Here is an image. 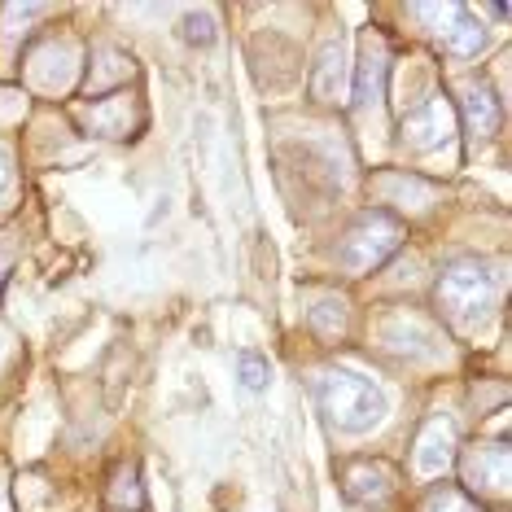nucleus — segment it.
<instances>
[{"instance_id":"13","label":"nucleus","mask_w":512,"mask_h":512,"mask_svg":"<svg viewBox=\"0 0 512 512\" xmlns=\"http://www.w3.org/2000/svg\"><path fill=\"white\" fill-rule=\"evenodd\" d=\"M84 123L88 127H97V136H132V119H127V106H123V97H114V101H97V110H88L84 114Z\"/></svg>"},{"instance_id":"11","label":"nucleus","mask_w":512,"mask_h":512,"mask_svg":"<svg viewBox=\"0 0 512 512\" xmlns=\"http://www.w3.org/2000/svg\"><path fill=\"white\" fill-rule=\"evenodd\" d=\"M346 491H351L355 499H364V504H386V499L394 495V486H390L386 464L359 460V464H351V469H346Z\"/></svg>"},{"instance_id":"10","label":"nucleus","mask_w":512,"mask_h":512,"mask_svg":"<svg viewBox=\"0 0 512 512\" xmlns=\"http://www.w3.org/2000/svg\"><path fill=\"white\" fill-rule=\"evenodd\" d=\"M307 88L316 101H337L346 88V44L342 40H329L316 57V66H311L307 75Z\"/></svg>"},{"instance_id":"14","label":"nucleus","mask_w":512,"mask_h":512,"mask_svg":"<svg viewBox=\"0 0 512 512\" xmlns=\"http://www.w3.org/2000/svg\"><path fill=\"white\" fill-rule=\"evenodd\" d=\"M307 320H311V329H320V333H342L346 329V302L337 294H311Z\"/></svg>"},{"instance_id":"7","label":"nucleus","mask_w":512,"mask_h":512,"mask_svg":"<svg viewBox=\"0 0 512 512\" xmlns=\"http://www.w3.org/2000/svg\"><path fill=\"white\" fill-rule=\"evenodd\" d=\"M464 477L473 491L486 495H504L508 491V447L504 442H477L464 456Z\"/></svg>"},{"instance_id":"12","label":"nucleus","mask_w":512,"mask_h":512,"mask_svg":"<svg viewBox=\"0 0 512 512\" xmlns=\"http://www.w3.org/2000/svg\"><path fill=\"white\" fill-rule=\"evenodd\" d=\"M464 123H469L473 136H491L499 127V101L482 84H473L464 92Z\"/></svg>"},{"instance_id":"16","label":"nucleus","mask_w":512,"mask_h":512,"mask_svg":"<svg viewBox=\"0 0 512 512\" xmlns=\"http://www.w3.org/2000/svg\"><path fill=\"white\" fill-rule=\"evenodd\" d=\"M237 381H241V386H246L250 394H259L267 381H272V368H267V359H263V355L246 351V355H237Z\"/></svg>"},{"instance_id":"3","label":"nucleus","mask_w":512,"mask_h":512,"mask_svg":"<svg viewBox=\"0 0 512 512\" xmlns=\"http://www.w3.org/2000/svg\"><path fill=\"white\" fill-rule=\"evenodd\" d=\"M399 246H403V228L394 224L390 215H364L342 237L337 263H342L346 272H372V267H381Z\"/></svg>"},{"instance_id":"4","label":"nucleus","mask_w":512,"mask_h":512,"mask_svg":"<svg viewBox=\"0 0 512 512\" xmlns=\"http://www.w3.org/2000/svg\"><path fill=\"white\" fill-rule=\"evenodd\" d=\"M416 18H425L429 31H434V40L447 53H456V57H473L477 49H482V40H486V31L477 27L473 14L464 5H421L416 9Z\"/></svg>"},{"instance_id":"1","label":"nucleus","mask_w":512,"mask_h":512,"mask_svg":"<svg viewBox=\"0 0 512 512\" xmlns=\"http://www.w3.org/2000/svg\"><path fill=\"white\" fill-rule=\"evenodd\" d=\"M320 412L342 434H368V429H377L386 421L390 399L377 390V381L346 372V368H329L320 377Z\"/></svg>"},{"instance_id":"8","label":"nucleus","mask_w":512,"mask_h":512,"mask_svg":"<svg viewBox=\"0 0 512 512\" xmlns=\"http://www.w3.org/2000/svg\"><path fill=\"white\" fill-rule=\"evenodd\" d=\"M381 337H386V346L394 355H407V359H438L442 355L438 333L429 329L425 320H412V316H394L386 329H381Z\"/></svg>"},{"instance_id":"6","label":"nucleus","mask_w":512,"mask_h":512,"mask_svg":"<svg viewBox=\"0 0 512 512\" xmlns=\"http://www.w3.org/2000/svg\"><path fill=\"white\" fill-rule=\"evenodd\" d=\"M451 127H456L451 106L442 97H434V101H425L421 110H412V119L403 123V145L425 154V149H438L442 141H451Z\"/></svg>"},{"instance_id":"15","label":"nucleus","mask_w":512,"mask_h":512,"mask_svg":"<svg viewBox=\"0 0 512 512\" xmlns=\"http://www.w3.org/2000/svg\"><path fill=\"white\" fill-rule=\"evenodd\" d=\"M110 508L119 512H141L145 508V491H141V469L136 464H123L119 473H114V486H110Z\"/></svg>"},{"instance_id":"9","label":"nucleus","mask_w":512,"mask_h":512,"mask_svg":"<svg viewBox=\"0 0 512 512\" xmlns=\"http://www.w3.org/2000/svg\"><path fill=\"white\" fill-rule=\"evenodd\" d=\"M456 456V425L447 416H434L425 429H421V442H416V469L425 477L429 473H442Z\"/></svg>"},{"instance_id":"2","label":"nucleus","mask_w":512,"mask_h":512,"mask_svg":"<svg viewBox=\"0 0 512 512\" xmlns=\"http://www.w3.org/2000/svg\"><path fill=\"white\" fill-rule=\"evenodd\" d=\"M438 307L447 311L460 329L486 320V311L495 307V276L486 272V263H477V259L451 263L438 281Z\"/></svg>"},{"instance_id":"17","label":"nucleus","mask_w":512,"mask_h":512,"mask_svg":"<svg viewBox=\"0 0 512 512\" xmlns=\"http://www.w3.org/2000/svg\"><path fill=\"white\" fill-rule=\"evenodd\" d=\"M425 512H477V508L460 491H434L429 495V504H425Z\"/></svg>"},{"instance_id":"5","label":"nucleus","mask_w":512,"mask_h":512,"mask_svg":"<svg viewBox=\"0 0 512 512\" xmlns=\"http://www.w3.org/2000/svg\"><path fill=\"white\" fill-rule=\"evenodd\" d=\"M390 79V44L381 36H364L355 66V106H381Z\"/></svg>"},{"instance_id":"18","label":"nucleus","mask_w":512,"mask_h":512,"mask_svg":"<svg viewBox=\"0 0 512 512\" xmlns=\"http://www.w3.org/2000/svg\"><path fill=\"white\" fill-rule=\"evenodd\" d=\"M5 184H9V154H5V145H0V193H5Z\"/></svg>"}]
</instances>
